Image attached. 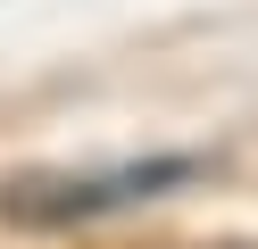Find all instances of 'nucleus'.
Here are the masks:
<instances>
[{
  "label": "nucleus",
  "instance_id": "1",
  "mask_svg": "<svg viewBox=\"0 0 258 249\" xmlns=\"http://www.w3.org/2000/svg\"><path fill=\"white\" fill-rule=\"evenodd\" d=\"M200 175L191 158H125V166H17L0 183V224L17 232H75L92 216H125V208H150V199L183 191Z\"/></svg>",
  "mask_w": 258,
  "mask_h": 249
},
{
  "label": "nucleus",
  "instance_id": "2",
  "mask_svg": "<svg viewBox=\"0 0 258 249\" xmlns=\"http://www.w3.org/2000/svg\"><path fill=\"white\" fill-rule=\"evenodd\" d=\"M217 249H258V241H217Z\"/></svg>",
  "mask_w": 258,
  "mask_h": 249
}]
</instances>
